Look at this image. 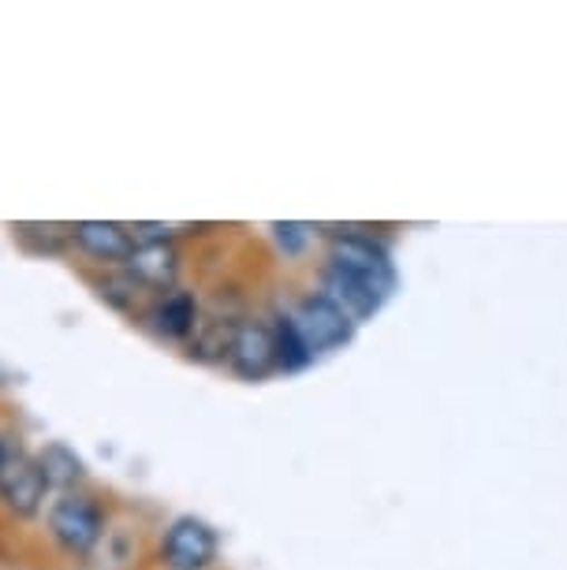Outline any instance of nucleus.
Returning <instances> with one entry per match:
<instances>
[{
  "mask_svg": "<svg viewBox=\"0 0 567 570\" xmlns=\"http://www.w3.org/2000/svg\"><path fill=\"white\" fill-rule=\"evenodd\" d=\"M325 265L340 268V273L355 276V279H362V284H370V287H378L384 298H392L395 284H400V273H395L392 250L378 239V235L359 232V228L329 232Z\"/></svg>",
  "mask_w": 567,
  "mask_h": 570,
  "instance_id": "f257e3e1",
  "label": "nucleus"
},
{
  "mask_svg": "<svg viewBox=\"0 0 567 570\" xmlns=\"http://www.w3.org/2000/svg\"><path fill=\"white\" fill-rule=\"evenodd\" d=\"M49 537L68 556H90L105 537V511L87 492H60L46 514Z\"/></svg>",
  "mask_w": 567,
  "mask_h": 570,
  "instance_id": "f03ea898",
  "label": "nucleus"
},
{
  "mask_svg": "<svg viewBox=\"0 0 567 570\" xmlns=\"http://www.w3.org/2000/svg\"><path fill=\"white\" fill-rule=\"evenodd\" d=\"M287 314H292L310 358H325V354H333V351H344L348 343L355 340V328H359L333 298L321 292H306Z\"/></svg>",
  "mask_w": 567,
  "mask_h": 570,
  "instance_id": "7ed1b4c3",
  "label": "nucleus"
},
{
  "mask_svg": "<svg viewBox=\"0 0 567 570\" xmlns=\"http://www.w3.org/2000/svg\"><path fill=\"white\" fill-rule=\"evenodd\" d=\"M217 552H221V537L198 514H176L165 525L157 544L160 567L165 570H209L217 563Z\"/></svg>",
  "mask_w": 567,
  "mask_h": 570,
  "instance_id": "20e7f679",
  "label": "nucleus"
},
{
  "mask_svg": "<svg viewBox=\"0 0 567 570\" xmlns=\"http://www.w3.org/2000/svg\"><path fill=\"white\" fill-rule=\"evenodd\" d=\"M224 362L243 381H265L276 373V347H273V325L270 321H235L228 347H224Z\"/></svg>",
  "mask_w": 567,
  "mask_h": 570,
  "instance_id": "39448f33",
  "label": "nucleus"
},
{
  "mask_svg": "<svg viewBox=\"0 0 567 570\" xmlns=\"http://www.w3.org/2000/svg\"><path fill=\"white\" fill-rule=\"evenodd\" d=\"M49 497V481L41 473L35 455H23V451H12L8 462L0 466V500L4 508L16 514V519H35V514L46 508Z\"/></svg>",
  "mask_w": 567,
  "mask_h": 570,
  "instance_id": "423d86ee",
  "label": "nucleus"
},
{
  "mask_svg": "<svg viewBox=\"0 0 567 570\" xmlns=\"http://www.w3.org/2000/svg\"><path fill=\"white\" fill-rule=\"evenodd\" d=\"M124 268L143 292L165 295L179 279V250L168 239H135V250L124 262Z\"/></svg>",
  "mask_w": 567,
  "mask_h": 570,
  "instance_id": "0eeeda50",
  "label": "nucleus"
},
{
  "mask_svg": "<svg viewBox=\"0 0 567 570\" xmlns=\"http://www.w3.org/2000/svg\"><path fill=\"white\" fill-rule=\"evenodd\" d=\"M68 235L82 254L98 257L105 265L127 262L135 250V232L116 220H79V224H71Z\"/></svg>",
  "mask_w": 567,
  "mask_h": 570,
  "instance_id": "6e6552de",
  "label": "nucleus"
},
{
  "mask_svg": "<svg viewBox=\"0 0 567 570\" xmlns=\"http://www.w3.org/2000/svg\"><path fill=\"white\" fill-rule=\"evenodd\" d=\"M149 325L165 340H195V332L202 325L198 298L184 292V287H173V292L157 295V303L149 306Z\"/></svg>",
  "mask_w": 567,
  "mask_h": 570,
  "instance_id": "1a4fd4ad",
  "label": "nucleus"
},
{
  "mask_svg": "<svg viewBox=\"0 0 567 570\" xmlns=\"http://www.w3.org/2000/svg\"><path fill=\"white\" fill-rule=\"evenodd\" d=\"M35 459H38L41 473H46L49 489L75 492V485H79V481L87 478V462L75 455V448L60 444V440H57V444H46Z\"/></svg>",
  "mask_w": 567,
  "mask_h": 570,
  "instance_id": "9d476101",
  "label": "nucleus"
},
{
  "mask_svg": "<svg viewBox=\"0 0 567 570\" xmlns=\"http://www.w3.org/2000/svg\"><path fill=\"white\" fill-rule=\"evenodd\" d=\"M273 347H276V373H299V370H306L310 362V351H306V343L303 336H299V328H295V321L287 309H281L273 321Z\"/></svg>",
  "mask_w": 567,
  "mask_h": 570,
  "instance_id": "9b49d317",
  "label": "nucleus"
},
{
  "mask_svg": "<svg viewBox=\"0 0 567 570\" xmlns=\"http://www.w3.org/2000/svg\"><path fill=\"white\" fill-rule=\"evenodd\" d=\"M273 232V243L281 246V254L287 257H299L310 246V239H314V224H303V220H284V224H270Z\"/></svg>",
  "mask_w": 567,
  "mask_h": 570,
  "instance_id": "f8f14e48",
  "label": "nucleus"
},
{
  "mask_svg": "<svg viewBox=\"0 0 567 570\" xmlns=\"http://www.w3.org/2000/svg\"><path fill=\"white\" fill-rule=\"evenodd\" d=\"M12 451H16V448H12V444H8V440H4V436H0V466H4V462H8V455H12Z\"/></svg>",
  "mask_w": 567,
  "mask_h": 570,
  "instance_id": "ddd939ff",
  "label": "nucleus"
}]
</instances>
